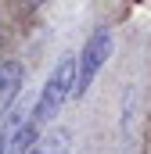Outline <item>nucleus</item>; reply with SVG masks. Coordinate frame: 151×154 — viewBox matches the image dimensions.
Returning <instances> with one entry per match:
<instances>
[{
	"label": "nucleus",
	"mask_w": 151,
	"mask_h": 154,
	"mask_svg": "<svg viewBox=\"0 0 151 154\" xmlns=\"http://www.w3.org/2000/svg\"><path fill=\"white\" fill-rule=\"evenodd\" d=\"M22 82H25V65L18 57H0V118L22 97Z\"/></svg>",
	"instance_id": "3"
},
{
	"label": "nucleus",
	"mask_w": 151,
	"mask_h": 154,
	"mask_svg": "<svg viewBox=\"0 0 151 154\" xmlns=\"http://www.w3.org/2000/svg\"><path fill=\"white\" fill-rule=\"evenodd\" d=\"M112 43H115V36H112L108 25H97V29L86 36L83 50H79V65H76V90H72L76 100L86 97V90L94 86V79L101 75V68L108 65V57H112Z\"/></svg>",
	"instance_id": "2"
},
{
	"label": "nucleus",
	"mask_w": 151,
	"mask_h": 154,
	"mask_svg": "<svg viewBox=\"0 0 151 154\" xmlns=\"http://www.w3.org/2000/svg\"><path fill=\"white\" fill-rule=\"evenodd\" d=\"M76 65H79V54H65V57H58L54 72L43 79L36 100H33V111H29L43 129L61 115V108L72 100V90H76Z\"/></svg>",
	"instance_id": "1"
},
{
	"label": "nucleus",
	"mask_w": 151,
	"mask_h": 154,
	"mask_svg": "<svg viewBox=\"0 0 151 154\" xmlns=\"http://www.w3.org/2000/svg\"><path fill=\"white\" fill-rule=\"evenodd\" d=\"M133 104H137V90L126 86V93H122V133L133 129Z\"/></svg>",
	"instance_id": "5"
},
{
	"label": "nucleus",
	"mask_w": 151,
	"mask_h": 154,
	"mask_svg": "<svg viewBox=\"0 0 151 154\" xmlns=\"http://www.w3.org/2000/svg\"><path fill=\"white\" fill-rule=\"evenodd\" d=\"M72 151V129L69 125H50L40 133V140L29 147V154H69Z\"/></svg>",
	"instance_id": "4"
},
{
	"label": "nucleus",
	"mask_w": 151,
	"mask_h": 154,
	"mask_svg": "<svg viewBox=\"0 0 151 154\" xmlns=\"http://www.w3.org/2000/svg\"><path fill=\"white\" fill-rule=\"evenodd\" d=\"M7 129H11V118H7V111H4V118H0V154L7 151Z\"/></svg>",
	"instance_id": "6"
}]
</instances>
